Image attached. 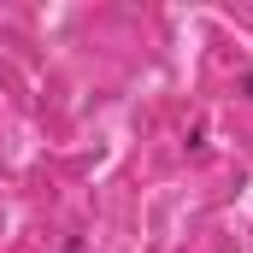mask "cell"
Listing matches in <instances>:
<instances>
[{"instance_id": "6da1fadb", "label": "cell", "mask_w": 253, "mask_h": 253, "mask_svg": "<svg viewBox=\"0 0 253 253\" xmlns=\"http://www.w3.org/2000/svg\"><path fill=\"white\" fill-rule=\"evenodd\" d=\"M242 88H248V94H253V71H248V83H242Z\"/></svg>"}]
</instances>
